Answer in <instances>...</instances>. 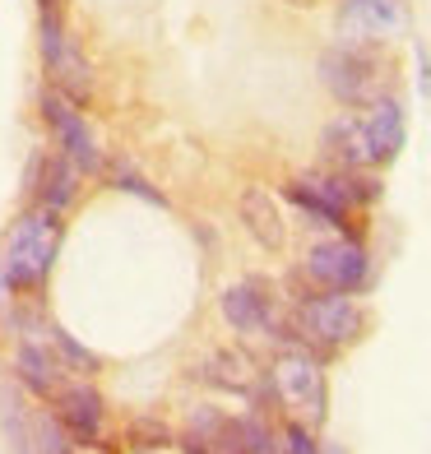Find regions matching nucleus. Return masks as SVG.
Returning <instances> with one entry per match:
<instances>
[{
	"label": "nucleus",
	"instance_id": "9",
	"mask_svg": "<svg viewBox=\"0 0 431 454\" xmlns=\"http://www.w3.org/2000/svg\"><path fill=\"white\" fill-rule=\"evenodd\" d=\"M56 418L66 422V431L79 445H93L102 450V422H107V403L89 380H60L56 385Z\"/></svg>",
	"mask_w": 431,
	"mask_h": 454
},
{
	"label": "nucleus",
	"instance_id": "6",
	"mask_svg": "<svg viewBox=\"0 0 431 454\" xmlns=\"http://www.w3.org/2000/svg\"><path fill=\"white\" fill-rule=\"evenodd\" d=\"M306 278L320 293H362L372 283V255L357 241H343V237L316 241L311 255H306Z\"/></svg>",
	"mask_w": 431,
	"mask_h": 454
},
{
	"label": "nucleus",
	"instance_id": "19",
	"mask_svg": "<svg viewBox=\"0 0 431 454\" xmlns=\"http://www.w3.org/2000/svg\"><path fill=\"white\" fill-rule=\"evenodd\" d=\"M112 181H116V191H126V195H135V200H149L153 209H168V195H162L149 176H139L130 162H112Z\"/></svg>",
	"mask_w": 431,
	"mask_h": 454
},
{
	"label": "nucleus",
	"instance_id": "1",
	"mask_svg": "<svg viewBox=\"0 0 431 454\" xmlns=\"http://www.w3.org/2000/svg\"><path fill=\"white\" fill-rule=\"evenodd\" d=\"M60 237H66V223L51 209H33V214L19 218L5 232V241H0V274L10 278V287H37L43 283L56 264Z\"/></svg>",
	"mask_w": 431,
	"mask_h": 454
},
{
	"label": "nucleus",
	"instance_id": "12",
	"mask_svg": "<svg viewBox=\"0 0 431 454\" xmlns=\"http://www.w3.org/2000/svg\"><path fill=\"white\" fill-rule=\"evenodd\" d=\"M195 376L204 385L223 389V395H255V385H260V371L241 348H214V353L195 366Z\"/></svg>",
	"mask_w": 431,
	"mask_h": 454
},
{
	"label": "nucleus",
	"instance_id": "17",
	"mask_svg": "<svg viewBox=\"0 0 431 454\" xmlns=\"http://www.w3.org/2000/svg\"><path fill=\"white\" fill-rule=\"evenodd\" d=\"M70 441L74 436L66 431L60 418H51V412H33V450L28 454H74Z\"/></svg>",
	"mask_w": 431,
	"mask_h": 454
},
{
	"label": "nucleus",
	"instance_id": "2",
	"mask_svg": "<svg viewBox=\"0 0 431 454\" xmlns=\"http://www.w3.org/2000/svg\"><path fill=\"white\" fill-rule=\"evenodd\" d=\"M293 329H297V348L316 357H334L339 348L362 339L366 311L353 301V293H311L297 301Z\"/></svg>",
	"mask_w": 431,
	"mask_h": 454
},
{
	"label": "nucleus",
	"instance_id": "15",
	"mask_svg": "<svg viewBox=\"0 0 431 454\" xmlns=\"http://www.w3.org/2000/svg\"><path fill=\"white\" fill-rule=\"evenodd\" d=\"M14 371H19V380H24L37 399H51L56 395V385H60V362L47 353L43 343H19V353H14Z\"/></svg>",
	"mask_w": 431,
	"mask_h": 454
},
{
	"label": "nucleus",
	"instance_id": "20",
	"mask_svg": "<svg viewBox=\"0 0 431 454\" xmlns=\"http://www.w3.org/2000/svg\"><path fill=\"white\" fill-rule=\"evenodd\" d=\"M126 445L130 450H162V445H172V431L168 427H162L158 418H135L130 422V431H126Z\"/></svg>",
	"mask_w": 431,
	"mask_h": 454
},
{
	"label": "nucleus",
	"instance_id": "22",
	"mask_svg": "<svg viewBox=\"0 0 431 454\" xmlns=\"http://www.w3.org/2000/svg\"><path fill=\"white\" fill-rule=\"evenodd\" d=\"M43 172H47V153H33L28 172H24V195L28 200H37V191H43Z\"/></svg>",
	"mask_w": 431,
	"mask_h": 454
},
{
	"label": "nucleus",
	"instance_id": "10",
	"mask_svg": "<svg viewBox=\"0 0 431 454\" xmlns=\"http://www.w3.org/2000/svg\"><path fill=\"white\" fill-rule=\"evenodd\" d=\"M339 28L348 43H385L408 28L404 0H343Z\"/></svg>",
	"mask_w": 431,
	"mask_h": 454
},
{
	"label": "nucleus",
	"instance_id": "14",
	"mask_svg": "<svg viewBox=\"0 0 431 454\" xmlns=\"http://www.w3.org/2000/svg\"><path fill=\"white\" fill-rule=\"evenodd\" d=\"M237 214L246 223V232L255 237V246H264V251H283L287 241V227H283V214L270 191H260V185H246L241 200H237Z\"/></svg>",
	"mask_w": 431,
	"mask_h": 454
},
{
	"label": "nucleus",
	"instance_id": "11",
	"mask_svg": "<svg viewBox=\"0 0 431 454\" xmlns=\"http://www.w3.org/2000/svg\"><path fill=\"white\" fill-rule=\"evenodd\" d=\"M362 135H366V153H372L376 168L395 162L404 139H408V126H404V107L395 98H376L366 102V116H362Z\"/></svg>",
	"mask_w": 431,
	"mask_h": 454
},
{
	"label": "nucleus",
	"instance_id": "7",
	"mask_svg": "<svg viewBox=\"0 0 431 454\" xmlns=\"http://www.w3.org/2000/svg\"><path fill=\"white\" fill-rule=\"evenodd\" d=\"M320 84L330 89L343 107H366L376 102L380 89H376V60L366 56L357 43H343V47H330L320 56Z\"/></svg>",
	"mask_w": 431,
	"mask_h": 454
},
{
	"label": "nucleus",
	"instance_id": "21",
	"mask_svg": "<svg viewBox=\"0 0 431 454\" xmlns=\"http://www.w3.org/2000/svg\"><path fill=\"white\" fill-rule=\"evenodd\" d=\"M278 450H283V454H320V445H316V436H311V427H302V422H287V427H283Z\"/></svg>",
	"mask_w": 431,
	"mask_h": 454
},
{
	"label": "nucleus",
	"instance_id": "13",
	"mask_svg": "<svg viewBox=\"0 0 431 454\" xmlns=\"http://www.w3.org/2000/svg\"><path fill=\"white\" fill-rule=\"evenodd\" d=\"M320 153L334 172H357L372 168V153H366V135H362V116H334L320 135Z\"/></svg>",
	"mask_w": 431,
	"mask_h": 454
},
{
	"label": "nucleus",
	"instance_id": "5",
	"mask_svg": "<svg viewBox=\"0 0 431 454\" xmlns=\"http://www.w3.org/2000/svg\"><path fill=\"white\" fill-rule=\"evenodd\" d=\"M223 320H228L237 334L246 339H270L278 348H297V329L278 311L274 293L264 287L260 278H246V283H232L223 293Z\"/></svg>",
	"mask_w": 431,
	"mask_h": 454
},
{
	"label": "nucleus",
	"instance_id": "24",
	"mask_svg": "<svg viewBox=\"0 0 431 454\" xmlns=\"http://www.w3.org/2000/svg\"><path fill=\"white\" fill-rule=\"evenodd\" d=\"M320 454H343V450H339V445H330V450H320Z\"/></svg>",
	"mask_w": 431,
	"mask_h": 454
},
{
	"label": "nucleus",
	"instance_id": "3",
	"mask_svg": "<svg viewBox=\"0 0 431 454\" xmlns=\"http://www.w3.org/2000/svg\"><path fill=\"white\" fill-rule=\"evenodd\" d=\"M270 385H274V399L287 408L293 422L311 427V431L325 422L330 389H325V371H320L316 353H306V348H278V357L270 366Z\"/></svg>",
	"mask_w": 431,
	"mask_h": 454
},
{
	"label": "nucleus",
	"instance_id": "18",
	"mask_svg": "<svg viewBox=\"0 0 431 454\" xmlns=\"http://www.w3.org/2000/svg\"><path fill=\"white\" fill-rule=\"evenodd\" d=\"M51 348H56V362L70 366V371H79V376H98V371H102V357L89 353L79 339H70L66 329H51Z\"/></svg>",
	"mask_w": 431,
	"mask_h": 454
},
{
	"label": "nucleus",
	"instance_id": "8",
	"mask_svg": "<svg viewBox=\"0 0 431 454\" xmlns=\"http://www.w3.org/2000/svg\"><path fill=\"white\" fill-rule=\"evenodd\" d=\"M43 121L51 126L56 135V149L66 153L70 162L84 176L102 172V149H98V135L89 130V121L79 116V107L66 98V93H56V89H43Z\"/></svg>",
	"mask_w": 431,
	"mask_h": 454
},
{
	"label": "nucleus",
	"instance_id": "16",
	"mask_svg": "<svg viewBox=\"0 0 431 454\" xmlns=\"http://www.w3.org/2000/svg\"><path fill=\"white\" fill-rule=\"evenodd\" d=\"M79 176H84V172H79L66 153H51V158H47V172H43V191H37L43 209L66 214L70 204H74V195H79Z\"/></svg>",
	"mask_w": 431,
	"mask_h": 454
},
{
	"label": "nucleus",
	"instance_id": "4",
	"mask_svg": "<svg viewBox=\"0 0 431 454\" xmlns=\"http://www.w3.org/2000/svg\"><path fill=\"white\" fill-rule=\"evenodd\" d=\"M37 47H43L47 89L66 93L74 107H84V102L93 98V66L74 43V33L66 24V10H43L37 14Z\"/></svg>",
	"mask_w": 431,
	"mask_h": 454
},
{
	"label": "nucleus",
	"instance_id": "23",
	"mask_svg": "<svg viewBox=\"0 0 431 454\" xmlns=\"http://www.w3.org/2000/svg\"><path fill=\"white\" fill-rule=\"evenodd\" d=\"M5 293H10V278H5V274H0V297H5Z\"/></svg>",
	"mask_w": 431,
	"mask_h": 454
}]
</instances>
